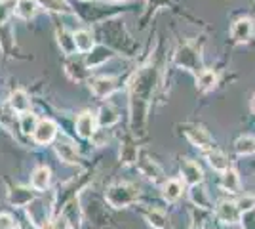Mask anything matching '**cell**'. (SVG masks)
Returning a JSON list of instances; mask_svg holds the SVG:
<instances>
[{
	"label": "cell",
	"mask_w": 255,
	"mask_h": 229,
	"mask_svg": "<svg viewBox=\"0 0 255 229\" xmlns=\"http://www.w3.org/2000/svg\"><path fill=\"white\" fill-rule=\"evenodd\" d=\"M221 187L229 193H238L240 191V176L236 170L229 168L227 172H223V178H221Z\"/></svg>",
	"instance_id": "obj_24"
},
{
	"label": "cell",
	"mask_w": 255,
	"mask_h": 229,
	"mask_svg": "<svg viewBox=\"0 0 255 229\" xmlns=\"http://www.w3.org/2000/svg\"><path fill=\"white\" fill-rule=\"evenodd\" d=\"M175 63L179 67H183V69L194 73L196 76L204 71L202 61H200V54L192 48L191 44H185V46H181L179 50H177V54H175Z\"/></svg>",
	"instance_id": "obj_3"
},
{
	"label": "cell",
	"mask_w": 255,
	"mask_h": 229,
	"mask_svg": "<svg viewBox=\"0 0 255 229\" xmlns=\"http://www.w3.org/2000/svg\"><path fill=\"white\" fill-rule=\"evenodd\" d=\"M254 34V21L250 17H240L231 27V36L234 42H248Z\"/></svg>",
	"instance_id": "obj_7"
},
{
	"label": "cell",
	"mask_w": 255,
	"mask_h": 229,
	"mask_svg": "<svg viewBox=\"0 0 255 229\" xmlns=\"http://www.w3.org/2000/svg\"><path fill=\"white\" fill-rule=\"evenodd\" d=\"M50 229H69V220H67V216H57V218L52 222V226H50Z\"/></svg>",
	"instance_id": "obj_34"
},
{
	"label": "cell",
	"mask_w": 255,
	"mask_h": 229,
	"mask_svg": "<svg viewBox=\"0 0 255 229\" xmlns=\"http://www.w3.org/2000/svg\"><path fill=\"white\" fill-rule=\"evenodd\" d=\"M156 82V73L147 67L143 69L133 84H131V94H129V120H131V130L135 134H141L145 128V120H147V105L154 90Z\"/></svg>",
	"instance_id": "obj_1"
},
{
	"label": "cell",
	"mask_w": 255,
	"mask_h": 229,
	"mask_svg": "<svg viewBox=\"0 0 255 229\" xmlns=\"http://www.w3.org/2000/svg\"><path fill=\"white\" fill-rule=\"evenodd\" d=\"M242 226H244V229H255V210L244 212V216H242Z\"/></svg>",
	"instance_id": "obj_33"
},
{
	"label": "cell",
	"mask_w": 255,
	"mask_h": 229,
	"mask_svg": "<svg viewBox=\"0 0 255 229\" xmlns=\"http://www.w3.org/2000/svg\"><path fill=\"white\" fill-rule=\"evenodd\" d=\"M236 207L240 210V214H242V212H252V210H255V197L254 195L240 197V199L236 201Z\"/></svg>",
	"instance_id": "obj_32"
},
{
	"label": "cell",
	"mask_w": 255,
	"mask_h": 229,
	"mask_svg": "<svg viewBox=\"0 0 255 229\" xmlns=\"http://www.w3.org/2000/svg\"><path fill=\"white\" fill-rule=\"evenodd\" d=\"M145 218H147V222H149V226H152L154 229H166L168 228V216H166L162 210H158V208L149 210V212L145 214Z\"/></svg>",
	"instance_id": "obj_27"
},
{
	"label": "cell",
	"mask_w": 255,
	"mask_h": 229,
	"mask_svg": "<svg viewBox=\"0 0 255 229\" xmlns=\"http://www.w3.org/2000/svg\"><path fill=\"white\" fill-rule=\"evenodd\" d=\"M57 44H59V48L63 50L67 55H73L76 52V44H75V34L69 33L67 29H57Z\"/></svg>",
	"instance_id": "obj_20"
},
{
	"label": "cell",
	"mask_w": 255,
	"mask_h": 229,
	"mask_svg": "<svg viewBox=\"0 0 255 229\" xmlns=\"http://www.w3.org/2000/svg\"><path fill=\"white\" fill-rule=\"evenodd\" d=\"M15 228V222L10 214H0V229H13Z\"/></svg>",
	"instance_id": "obj_35"
},
{
	"label": "cell",
	"mask_w": 255,
	"mask_h": 229,
	"mask_svg": "<svg viewBox=\"0 0 255 229\" xmlns=\"http://www.w3.org/2000/svg\"><path fill=\"white\" fill-rule=\"evenodd\" d=\"M196 82H198V88L202 92H208V90H212L217 84V75L213 73L212 69H204L202 73L196 76Z\"/></svg>",
	"instance_id": "obj_28"
},
{
	"label": "cell",
	"mask_w": 255,
	"mask_h": 229,
	"mask_svg": "<svg viewBox=\"0 0 255 229\" xmlns=\"http://www.w3.org/2000/svg\"><path fill=\"white\" fill-rule=\"evenodd\" d=\"M55 155H57L65 164H76L80 161L78 149H76L71 142H65V140H59V142L55 143Z\"/></svg>",
	"instance_id": "obj_10"
},
{
	"label": "cell",
	"mask_w": 255,
	"mask_h": 229,
	"mask_svg": "<svg viewBox=\"0 0 255 229\" xmlns=\"http://www.w3.org/2000/svg\"><path fill=\"white\" fill-rule=\"evenodd\" d=\"M139 191L129 184H115L107 189L105 199L113 208H126L137 201Z\"/></svg>",
	"instance_id": "obj_2"
},
{
	"label": "cell",
	"mask_w": 255,
	"mask_h": 229,
	"mask_svg": "<svg viewBox=\"0 0 255 229\" xmlns=\"http://www.w3.org/2000/svg\"><path fill=\"white\" fill-rule=\"evenodd\" d=\"M19 124H21L23 134H32V132L36 130L38 119H36V115H34V113L27 111V113H23V115H21V120H19Z\"/></svg>",
	"instance_id": "obj_31"
},
{
	"label": "cell",
	"mask_w": 255,
	"mask_h": 229,
	"mask_svg": "<svg viewBox=\"0 0 255 229\" xmlns=\"http://www.w3.org/2000/svg\"><path fill=\"white\" fill-rule=\"evenodd\" d=\"M8 199H10V203L13 207H27L34 201V193L29 187H13Z\"/></svg>",
	"instance_id": "obj_16"
},
{
	"label": "cell",
	"mask_w": 255,
	"mask_h": 229,
	"mask_svg": "<svg viewBox=\"0 0 255 229\" xmlns=\"http://www.w3.org/2000/svg\"><path fill=\"white\" fill-rule=\"evenodd\" d=\"M118 119H120V115H118V111L113 105H103L96 117L97 124L103 126V128H111L113 124H117Z\"/></svg>",
	"instance_id": "obj_17"
},
{
	"label": "cell",
	"mask_w": 255,
	"mask_h": 229,
	"mask_svg": "<svg viewBox=\"0 0 255 229\" xmlns=\"http://www.w3.org/2000/svg\"><path fill=\"white\" fill-rule=\"evenodd\" d=\"M234 151L238 153V155H252V153H255V138L250 136V134L240 136L234 142Z\"/></svg>",
	"instance_id": "obj_26"
},
{
	"label": "cell",
	"mask_w": 255,
	"mask_h": 229,
	"mask_svg": "<svg viewBox=\"0 0 255 229\" xmlns=\"http://www.w3.org/2000/svg\"><path fill=\"white\" fill-rule=\"evenodd\" d=\"M181 130L185 134V138L194 145V147H200V149H208L213 147V138L210 136V132L198 126V124H181Z\"/></svg>",
	"instance_id": "obj_4"
},
{
	"label": "cell",
	"mask_w": 255,
	"mask_h": 229,
	"mask_svg": "<svg viewBox=\"0 0 255 229\" xmlns=\"http://www.w3.org/2000/svg\"><path fill=\"white\" fill-rule=\"evenodd\" d=\"M55 134H57V124L53 120H38L36 130L32 132V140L40 145H46V143L53 142Z\"/></svg>",
	"instance_id": "obj_6"
},
{
	"label": "cell",
	"mask_w": 255,
	"mask_h": 229,
	"mask_svg": "<svg viewBox=\"0 0 255 229\" xmlns=\"http://www.w3.org/2000/svg\"><path fill=\"white\" fill-rule=\"evenodd\" d=\"M189 195H191V201L194 203V207H200V208H212V201H210V195H208V191L200 186H192L191 191H189Z\"/></svg>",
	"instance_id": "obj_23"
},
{
	"label": "cell",
	"mask_w": 255,
	"mask_h": 229,
	"mask_svg": "<svg viewBox=\"0 0 255 229\" xmlns=\"http://www.w3.org/2000/svg\"><path fill=\"white\" fill-rule=\"evenodd\" d=\"M38 6L46 8L48 11H55V13H69L71 8L65 0H36Z\"/></svg>",
	"instance_id": "obj_29"
},
{
	"label": "cell",
	"mask_w": 255,
	"mask_h": 229,
	"mask_svg": "<svg viewBox=\"0 0 255 229\" xmlns=\"http://www.w3.org/2000/svg\"><path fill=\"white\" fill-rule=\"evenodd\" d=\"M113 55L115 54H113L111 48H107V46H96V48L92 50V54H88L84 63L88 69H96V67L103 65L105 61H109Z\"/></svg>",
	"instance_id": "obj_12"
},
{
	"label": "cell",
	"mask_w": 255,
	"mask_h": 229,
	"mask_svg": "<svg viewBox=\"0 0 255 229\" xmlns=\"http://www.w3.org/2000/svg\"><path fill=\"white\" fill-rule=\"evenodd\" d=\"M181 176H183L185 184H189L191 187L200 186L204 182V172L200 168V164L194 163V161H189V159H185L181 163Z\"/></svg>",
	"instance_id": "obj_5"
},
{
	"label": "cell",
	"mask_w": 255,
	"mask_h": 229,
	"mask_svg": "<svg viewBox=\"0 0 255 229\" xmlns=\"http://www.w3.org/2000/svg\"><path fill=\"white\" fill-rule=\"evenodd\" d=\"M115 2H120V0H115Z\"/></svg>",
	"instance_id": "obj_38"
},
{
	"label": "cell",
	"mask_w": 255,
	"mask_h": 229,
	"mask_svg": "<svg viewBox=\"0 0 255 229\" xmlns=\"http://www.w3.org/2000/svg\"><path fill=\"white\" fill-rule=\"evenodd\" d=\"M88 67L82 59H76V57H71L67 63H65V73L69 75L71 80H76V82H82L86 76H88Z\"/></svg>",
	"instance_id": "obj_13"
},
{
	"label": "cell",
	"mask_w": 255,
	"mask_h": 229,
	"mask_svg": "<svg viewBox=\"0 0 255 229\" xmlns=\"http://www.w3.org/2000/svg\"><path fill=\"white\" fill-rule=\"evenodd\" d=\"M191 229H202V226H200V224H192Z\"/></svg>",
	"instance_id": "obj_36"
},
{
	"label": "cell",
	"mask_w": 255,
	"mask_h": 229,
	"mask_svg": "<svg viewBox=\"0 0 255 229\" xmlns=\"http://www.w3.org/2000/svg\"><path fill=\"white\" fill-rule=\"evenodd\" d=\"M10 105L15 113H21V115L23 113H27V111H29V105H31L27 92H25V90H15V92H11Z\"/></svg>",
	"instance_id": "obj_21"
},
{
	"label": "cell",
	"mask_w": 255,
	"mask_h": 229,
	"mask_svg": "<svg viewBox=\"0 0 255 229\" xmlns=\"http://www.w3.org/2000/svg\"><path fill=\"white\" fill-rule=\"evenodd\" d=\"M38 11V2L36 0H17L15 4V15L21 19H32Z\"/></svg>",
	"instance_id": "obj_19"
},
{
	"label": "cell",
	"mask_w": 255,
	"mask_h": 229,
	"mask_svg": "<svg viewBox=\"0 0 255 229\" xmlns=\"http://www.w3.org/2000/svg\"><path fill=\"white\" fill-rule=\"evenodd\" d=\"M252 111L255 113V96H254V99H252Z\"/></svg>",
	"instance_id": "obj_37"
},
{
	"label": "cell",
	"mask_w": 255,
	"mask_h": 229,
	"mask_svg": "<svg viewBox=\"0 0 255 229\" xmlns=\"http://www.w3.org/2000/svg\"><path fill=\"white\" fill-rule=\"evenodd\" d=\"M215 214H217V218L221 220L223 224H236L240 220V210L236 207V203H231V201L219 203Z\"/></svg>",
	"instance_id": "obj_11"
},
{
	"label": "cell",
	"mask_w": 255,
	"mask_h": 229,
	"mask_svg": "<svg viewBox=\"0 0 255 229\" xmlns=\"http://www.w3.org/2000/svg\"><path fill=\"white\" fill-rule=\"evenodd\" d=\"M50 180H52V172H50L48 166H38V168H34V172H32V176H31L32 189H36V191H46V189L50 187Z\"/></svg>",
	"instance_id": "obj_15"
},
{
	"label": "cell",
	"mask_w": 255,
	"mask_h": 229,
	"mask_svg": "<svg viewBox=\"0 0 255 229\" xmlns=\"http://www.w3.org/2000/svg\"><path fill=\"white\" fill-rule=\"evenodd\" d=\"M208 163L212 166L213 170H217V172H227L229 168H231V163H229V159H227V155L221 151H213V153H208Z\"/></svg>",
	"instance_id": "obj_25"
},
{
	"label": "cell",
	"mask_w": 255,
	"mask_h": 229,
	"mask_svg": "<svg viewBox=\"0 0 255 229\" xmlns=\"http://www.w3.org/2000/svg\"><path fill=\"white\" fill-rule=\"evenodd\" d=\"M120 161L124 164H133L137 163V147L131 142H126L120 149Z\"/></svg>",
	"instance_id": "obj_30"
},
{
	"label": "cell",
	"mask_w": 255,
	"mask_h": 229,
	"mask_svg": "<svg viewBox=\"0 0 255 229\" xmlns=\"http://www.w3.org/2000/svg\"><path fill=\"white\" fill-rule=\"evenodd\" d=\"M117 82L118 80L115 76H97L90 82V88H92V92L96 94L97 98H107L118 88Z\"/></svg>",
	"instance_id": "obj_8"
},
{
	"label": "cell",
	"mask_w": 255,
	"mask_h": 229,
	"mask_svg": "<svg viewBox=\"0 0 255 229\" xmlns=\"http://www.w3.org/2000/svg\"><path fill=\"white\" fill-rule=\"evenodd\" d=\"M137 166H139V172L149 178L152 182H160L162 180V168L154 161H150L149 157H141L137 159Z\"/></svg>",
	"instance_id": "obj_14"
},
{
	"label": "cell",
	"mask_w": 255,
	"mask_h": 229,
	"mask_svg": "<svg viewBox=\"0 0 255 229\" xmlns=\"http://www.w3.org/2000/svg\"><path fill=\"white\" fill-rule=\"evenodd\" d=\"M96 117L90 111L80 113V117L76 119V132H78V136L84 138V140H92V136L96 134Z\"/></svg>",
	"instance_id": "obj_9"
},
{
	"label": "cell",
	"mask_w": 255,
	"mask_h": 229,
	"mask_svg": "<svg viewBox=\"0 0 255 229\" xmlns=\"http://www.w3.org/2000/svg\"><path fill=\"white\" fill-rule=\"evenodd\" d=\"M181 195H183V184H181L179 180H168V182H164V186H162V197L168 203L179 201Z\"/></svg>",
	"instance_id": "obj_18"
},
{
	"label": "cell",
	"mask_w": 255,
	"mask_h": 229,
	"mask_svg": "<svg viewBox=\"0 0 255 229\" xmlns=\"http://www.w3.org/2000/svg\"><path fill=\"white\" fill-rule=\"evenodd\" d=\"M73 34H75V44L78 52L86 54V52H92L96 48V40H94V36H92L90 31H76Z\"/></svg>",
	"instance_id": "obj_22"
}]
</instances>
